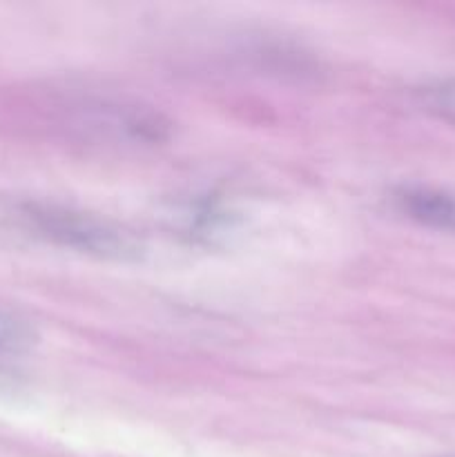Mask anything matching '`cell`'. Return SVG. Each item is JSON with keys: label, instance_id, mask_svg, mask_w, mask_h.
I'll return each mask as SVG.
<instances>
[{"label": "cell", "instance_id": "obj_3", "mask_svg": "<svg viewBox=\"0 0 455 457\" xmlns=\"http://www.w3.org/2000/svg\"><path fill=\"white\" fill-rule=\"evenodd\" d=\"M397 210L413 221L440 230H455V195L428 186H404L393 192Z\"/></svg>", "mask_w": 455, "mask_h": 457}, {"label": "cell", "instance_id": "obj_5", "mask_svg": "<svg viewBox=\"0 0 455 457\" xmlns=\"http://www.w3.org/2000/svg\"><path fill=\"white\" fill-rule=\"evenodd\" d=\"M424 98L435 112L455 120V79L440 80L424 89Z\"/></svg>", "mask_w": 455, "mask_h": 457}, {"label": "cell", "instance_id": "obj_2", "mask_svg": "<svg viewBox=\"0 0 455 457\" xmlns=\"http://www.w3.org/2000/svg\"><path fill=\"white\" fill-rule=\"evenodd\" d=\"M168 120L138 103L96 101L76 107V128L85 137L116 145H152L168 137Z\"/></svg>", "mask_w": 455, "mask_h": 457}, {"label": "cell", "instance_id": "obj_1", "mask_svg": "<svg viewBox=\"0 0 455 457\" xmlns=\"http://www.w3.org/2000/svg\"><path fill=\"white\" fill-rule=\"evenodd\" d=\"M18 217L27 230L62 248L103 259H134L141 253V241L132 232L94 214L52 204H25L18 208Z\"/></svg>", "mask_w": 455, "mask_h": 457}, {"label": "cell", "instance_id": "obj_4", "mask_svg": "<svg viewBox=\"0 0 455 457\" xmlns=\"http://www.w3.org/2000/svg\"><path fill=\"white\" fill-rule=\"evenodd\" d=\"M34 326L25 317L0 306V355H16L29 351L36 344Z\"/></svg>", "mask_w": 455, "mask_h": 457}]
</instances>
